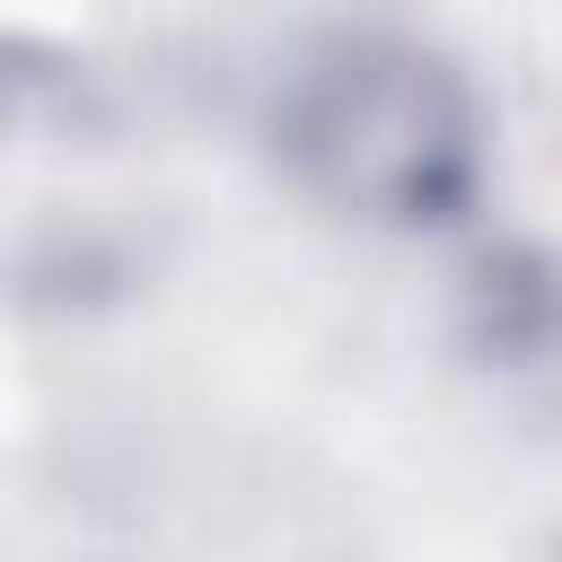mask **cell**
Here are the masks:
<instances>
[{
	"instance_id": "6da1fadb",
	"label": "cell",
	"mask_w": 562,
	"mask_h": 562,
	"mask_svg": "<svg viewBox=\"0 0 562 562\" xmlns=\"http://www.w3.org/2000/svg\"><path fill=\"white\" fill-rule=\"evenodd\" d=\"M281 149L325 202L360 220H395V228L448 220L483 167L465 79L430 44H404V35L316 44L299 79L281 88Z\"/></svg>"
}]
</instances>
